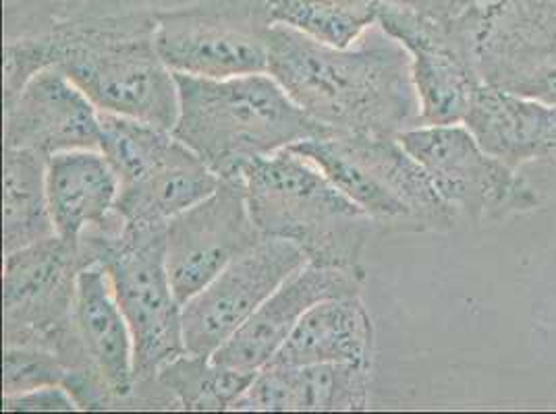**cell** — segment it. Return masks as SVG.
<instances>
[{"instance_id":"obj_1","label":"cell","mask_w":556,"mask_h":414,"mask_svg":"<svg viewBox=\"0 0 556 414\" xmlns=\"http://www.w3.org/2000/svg\"><path fill=\"white\" fill-rule=\"evenodd\" d=\"M150 0H24L7 9L4 104L40 70L59 67L98 111L173 131L175 73L156 52Z\"/></svg>"},{"instance_id":"obj_2","label":"cell","mask_w":556,"mask_h":414,"mask_svg":"<svg viewBox=\"0 0 556 414\" xmlns=\"http://www.w3.org/2000/svg\"><path fill=\"white\" fill-rule=\"evenodd\" d=\"M268 73L334 135L396 138L419 127L412 56L380 25L353 47L332 48L295 29L264 27Z\"/></svg>"},{"instance_id":"obj_3","label":"cell","mask_w":556,"mask_h":414,"mask_svg":"<svg viewBox=\"0 0 556 414\" xmlns=\"http://www.w3.org/2000/svg\"><path fill=\"white\" fill-rule=\"evenodd\" d=\"M184 141L223 181H241L248 164L334 133L307 115L270 73L206 79L175 73Z\"/></svg>"},{"instance_id":"obj_4","label":"cell","mask_w":556,"mask_h":414,"mask_svg":"<svg viewBox=\"0 0 556 414\" xmlns=\"http://www.w3.org/2000/svg\"><path fill=\"white\" fill-rule=\"evenodd\" d=\"M241 181L266 238L293 243L309 263L359 268L376 224L314 161L282 150L248 164Z\"/></svg>"},{"instance_id":"obj_5","label":"cell","mask_w":556,"mask_h":414,"mask_svg":"<svg viewBox=\"0 0 556 414\" xmlns=\"http://www.w3.org/2000/svg\"><path fill=\"white\" fill-rule=\"evenodd\" d=\"M84 266H100L131 327L136 386L152 384L159 371L186 354L184 305L166 268V224H127L118 214L79 236Z\"/></svg>"},{"instance_id":"obj_6","label":"cell","mask_w":556,"mask_h":414,"mask_svg":"<svg viewBox=\"0 0 556 414\" xmlns=\"http://www.w3.org/2000/svg\"><path fill=\"white\" fill-rule=\"evenodd\" d=\"M382 231L451 232L459 218L396 138L332 135L293 147Z\"/></svg>"},{"instance_id":"obj_7","label":"cell","mask_w":556,"mask_h":414,"mask_svg":"<svg viewBox=\"0 0 556 414\" xmlns=\"http://www.w3.org/2000/svg\"><path fill=\"white\" fill-rule=\"evenodd\" d=\"M100 152L118 174L116 214L127 224H168L212 195L220 179L173 131L100 111Z\"/></svg>"},{"instance_id":"obj_8","label":"cell","mask_w":556,"mask_h":414,"mask_svg":"<svg viewBox=\"0 0 556 414\" xmlns=\"http://www.w3.org/2000/svg\"><path fill=\"white\" fill-rule=\"evenodd\" d=\"M396 139L426 170L457 218L473 227L538 207V191L517 168L486 152L464 122L424 125Z\"/></svg>"},{"instance_id":"obj_9","label":"cell","mask_w":556,"mask_h":414,"mask_svg":"<svg viewBox=\"0 0 556 414\" xmlns=\"http://www.w3.org/2000/svg\"><path fill=\"white\" fill-rule=\"evenodd\" d=\"M84 268L79 241L59 234L4 255V345L38 346L61 357L73 336V305Z\"/></svg>"},{"instance_id":"obj_10","label":"cell","mask_w":556,"mask_h":414,"mask_svg":"<svg viewBox=\"0 0 556 414\" xmlns=\"http://www.w3.org/2000/svg\"><path fill=\"white\" fill-rule=\"evenodd\" d=\"M73 342L65 388L79 411L131 409L136 391L134 336L100 266L84 268L77 277Z\"/></svg>"},{"instance_id":"obj_11","label":"cell","mask_w":556,"mask_h":414,"mask_svg":"<svg viewBox=\"0 0 556 414\" xmlns=\"http://www.w3.org/2000/svg\"><path fill=\"white\" fill-rule=\"evenodd\" d=\"M250 0H198L159 9L154 44L173 73L206 79L268 73V42Z\"/></svg>"},{"instance_id":"obj_12","label":"cell","mask_w":556,"mask_h":414,"mask_svg":"<svg viewBox=\"0 0 556 414\" xmlns=\"http://www.w3.org/2000/svg\"><path fill=\"white\" fill-rule=\"evenodd\" d=\"M412 56L419 98V127L464 122L482 86L465 13L434 20L416 11L378 4V22Z\"/></svg>"},{"instance_id":"obj_13","label":"cell","mask_w":556,"mask_h":414,"mask_svg":"<svg viewBox=\"0 0 556 414\" xmlns=\"http://www.w3.org/2000/svg\"><path fill=\"white\" fill-rule=\"evenodd\" d=\"M264 238L252 218L243 181L220 179L212 195L166 224V268L177 300L186 305Z\"/></svg>"},{"instance_id":"obj_14","label":"cell","mask_w":556,"mask_h":414,"mask_svg":"<svg viewBox=\"0 0 556 414\" xmlns=\"http://www.w3.org/2000/svg\"><path fill=\"white\" fill-rule=\"evenodd\" d=\"M305 263L309 261L302 249L280 238H264L232 261L184 305L187 352L212 357Z\"/></svg>"},{"instance_id":"obj_15","label":"cell","mask_w":556,"mask_h":414,"mask_svg":"<svg viewBox=\"0 0 556 414\" xmlns=\"http://www.w3.org/2000/svg\"><path fill=\"white\" fill-rule=\"evenodd\" d=\"M362 268H332L305 263L287 277L248 323L220 346L212 361L225 367L260 371L289 340L303 315L318 302L362 295Z\"/></svg>"},{"instance_id":"obj_16","label":"cell","mask_w":556,"mask_h":414,"mask_svg":"<svg viewBox=\"0 0 556 414\" xmlns=\"http://www.w3.org/2000/svg\"><path fill=\"white\" fill-rule=\"evenodd\" d=\"M100 111L59 67L36 73L4 104V147L50 158L71 150H100Z\"/></svg>"},{"instance_id":"obj_17","label":"cell","mask_w":556,"mask_h":414,"mask_svg":"<svg viewBox=\"0 0 556 414\" xmlns=\"http://www.w3.org/2000/svg\"><path fill=\"white\" fill-rule=\"evenodd\" d=\"M371 367L353 363L275 365L260 368L248 391L231 411L287 413V411H368Z\"/></svg>"},{"instance_id":"obj_18","label":"cell","mask_w":556,"mask_h":414,"mask_svg":"<svg viewBox=\"0 0 556 414\" xmlns=\"http://www.w3.org/2000/svg\"><path fill=\"white\" fill-rule=\"evenodd\" d=\"M464 125L486 152L517 170L535 161L556 164V104L482 83Z\"/></svg>"},{"instance_id":"obj_19","label":"cell","mask_w":556,"mask_h":414,"mask_svg":"<svg viewBox=\"0 0 556 414\" xmlns=\"http://www.w3.org/2000/svg\"><path fill=\"white\" fill-rule=\"evenodd\" d=\"M118 174L100 150H71L48 158L47 191L54 231L79 241L115 216Z\"/></svg>"},{"instance_id":"obj_20","label":"cell","mask_w":556,"mask_h":414,"mask_svg":"<svg viewBox=\"0 0 556 414\" xmlns=\"http://www.w3.org/2000/svg\"><path fill=\"white\" fill-rule=\"evenodd\" d=\"M374 340V322L362 295L323 300L303 315L270 363L291 367L353 363L371 367Z\"/></svg>"},{"instance_id":"obj_21","label":"cell","mask_w":556,"mask_h":414,"mask_svg":"<svg viewBox=\"0 0 556 414\" xmlns=\"http://www.w3.org/2000/svg\"><path fill=\"white\" fill-rule=\"evenodd\" d=\"M47 166V156L34 150L4 147V255L56 234L48 206Z\"/></svg>"},{"instance_id":"obj_22","label":"cell","mask_w":556,"mask_h":414,"mask_svg":"<svg viewBox=\"0 0 556 414\" xmlns=\"http://www.w3.org/2000/svg\"><path fill=\"white\" fill-rule=\"evenodd\" d=\"M378 0H250L257 24L282 25L332 48L353 47L378 22Z\"/></svg>"},{"instance_id":"obj_23","label":"cell","mask_w":556,"mask_h":414,"mask_svg":"<svg viewBox=\"0 0 556 414\" xmlns=\"http://www.w3.org/2000/svg\"><path fill=\"white\" fill-rule=\"evenodd\" d=\"M255 375V371L225 367L212 357L186 352L164 365L156 381L184 411H231Z\"/></svg>"},{"instance_id":"obj_24","label":"cell","mask_w":556,"mask_h":414,"mask_svg":"<svg viewBox=\"0 0 556 414\" xmlns=\"http://www.w3.org/2000/svg\"><path fill=\"white\" fill-rule=\"evenodd\" d=\"M67 368L61 359L38 346H7L4 350V396L40 390L48 386H65Z\"/></svg>"},{"instance_id":"obj_25","label":"cell","mask_w":556,"mask_h":414,"mask_svg":"<svg viewBox=\"0 0 556 414\" xmlns=\"http://www.w3.org/2000/svg\"><path fill=\"white\" fill-rule=\"evenodd\" d=\"M2 411L9 413H38V411H79V404L71 396V391L65 386H48L40 390L24 391L15 396H4L2 400Z\"/></svg>"},{"instance_id":"obj_26","label":"cell","mask_w":556,"mask_h":414,"mask_svg":"<svg viewBox=\"0 0 556 414\" xmlns=\"http://www.w3.org/2000/svg\"><path fill=\"white\" fill-rule=\"evenodd\" d=\"M378 2L403 7L434 20H453V17H459L469 7H473L478 0H378Z\"/></svg>"},{"instance_id":"obj_27","label":"cell","mask_w":556,"mask_h":414,"mask_svg":"<svg viewBox=\"0 0 556 414\" xmlns=\"http://www.w3.org/2000/svg\"><path fill=\"white\" fill-rule=\"evenodd\" d=\"M480 2H484V0H480Z\"/></svg>"}]
</instances>
